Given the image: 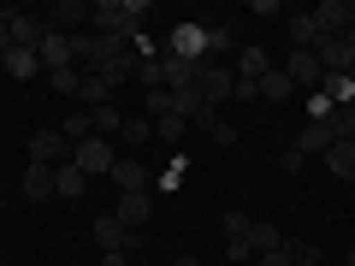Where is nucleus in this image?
I'll return each mask as SVG.
<instances>
[{
  "label": "nucleus",
  "mask_w": 355,
  "mask_h": 266,
  "mask_svg": "<svg viewBox=\"0 0 355 266\" xmlns=\"http://www.w3.org/2000/svg\"><path fill=\"white\" fill-rule=\"evenodd\" d=\"M89 190V177H83V166H53V202H77V195Z\"/></svg>",
  "instance_id": "ddd939ff"
},
{
  "label": "nucleus",
  "mask_w": 355,
  "mask_h": 266,
  "mask_svg": "<svg viewBox=\"0 0 355 266\" xmlns=\"http://www.w3.org/2000/svg\"><path fill=\"white\" fill-rule=\"evenodd\" d=\"M95 136H119V130H125V113H119V107H95Z\"/></svg>",
  "instance_id": "7c9ffc66"
},
{
  "label": "nucleus",
  "mask_w": 355,
  "mask_h": 266,
  "mask_svg": "<svg viewBox=\"0 0 355 266\" xmlns=\"http://www.w3.org/2000/svg\"><path fill=\"white\" fill-rule=\"evenodd\" d=\"M119 142H125V148H142V142H154V118H125Z\"/></svg>",
  "instance_id": "c85d7f7f"
},
{
  "label": "nucleus",
  "mask_w": 355,
  "mask_h": 266,
  "mask_svg": "<svg viewBox=\"0 0 355 266\" xmlns=\"http://www.w3.org/2000/svg\"><path fill=\"white\" fill-rule=\"evenodd\" d=\"M77 83H83V71H77V65H65V71H48V89H53V95H77Z\"/></svg>",
  "instance_id": "473e14b6"
},
{
  "label": "nucleus",
  "mask_w": 355,
  "mask_h": 266,
  "mask_svg": "<svg viewBox=\"0 0 355 266\" xmlns=\"http://www.w3.org/2000/svg\"><path fill=\"white\" fill-rule=\"evenodd\" d=\"M101 266H125V249H119V254H101Z\"/></svg>",
  "instance_id": "79ce46f5"
},
{
  "label": "nucleus",
  "mask_w": 355,
  "mask_h": 266,
  "mask_svg": "<svg viewBox=\"0 0 355 266\" xmlns=\"http://www.w3.org/2000/svg\"><path fill=\"white\" fill-rule=\"evenodd\" d=\"M137 83H142V95H148V89H166V53H142L137 60Z\"/></svg>",
  "instance_id": "5701e85b"
},
{
  "label": "nucleus",
  "mask_w": 355,
  "mask_h": 266,
  "mask_svg": "<svg viewBox=\"0 0 355 266\" xmlns=\"http://www.w3.org/2000/svg\"><path fill=\"white\" fill-rule=\"evenodd\" d=\"M71 166H83V177H113V166H119V142H113V136H89V142H77V148H71Z\"/></svg>",
  "instance_id": "f03ea898"
},
{
  "label": "nucleus",
  "mask_w": 355,
  "mask_h": 266,
  "mask_svg": "<svg viewBox=\"0 0 355 266\" xmlns=\"http://www.w3.org/2000/svg\"><path fill=\"white\" fill-rule=\"evenodd\" d=\"M314 60H320V71H355V53H349V42H343V36H320Z\"/></svg>",
  "instance_id": "9b49d317"
},
{
  "label": "nucleus",
  "mask_w": 355,
  "mask_h": 266,
  "mask_svg": "<svg viewBox=\"0 0 355 266\" xmlns=\"http://www.w3.org/2000/svg\"><path fill=\"white\" fill-rule=\"evenodd\" d=\"M89 231H95L101 254H119V249H125V254H137V242H142V231H125L113 213H95V225H89Z\"/></svg>",
  "instance_id": "423d86ee"
},
{
  "label": "nucleus",
  "mask_w": 355,
  "mask_h": 266,
  "mask_svg": "<svg viewBox=\"0 0 355 266\" xmlns=\"http://www.w3.org/2000/svg\"><path fill=\"white\" fill-rule=\"evenodd\" d=\"M142 18H148V0H95V6H89L95 36H125V42H137Z\"/></svg>",
  "instance_id": "f257e3e1"
},
{
  "label": "nucleus",
  "mask_w": 355,
  "mask_h": 266,
  "mask_svg": "<svg viewBox=\"0 0 355 266\" xmlns=\"http://www.w3.org/2000/svg\"><path fill=\"white\" fill-rule=\"evenodd\" d=\"M24 195L30 202H53V166H42V160L24 166Z\"/></svg>",
  "instance_id": "dca6fc26"
},
{
  "label": "nucleus",
  "mask_w": 355,
  "mask_h": 266,
  "mask_svg": "<svg viewBox=\"0 0 355 266\" xmlns=\"http://www.w3.org/2000/svg\"><path fill=\"white\" fill-rule=\"evenodd\" d=\"M261 266H291V237H284V249H279V254H261Z\"/></svg>",
  "instance_id": "ea45409f"
},
{
  "label": "nucleus",
  "mask_w": 355,
  "mask_h": 266,
  "mask_svg": "<svg viewBox=\"0 0 355 266\" xmlns=\"http://www.w3.org/2000/svg\"><path fill=\"white\" fill-rule=\"evenodd\" d=\"M6 36H12V48H42V36H48V24H42V18H24V12H12V6H6Z\"/></svg>",
  "instance_id": "6e6552de"
},
{
  "label": "nucleus",
  "mask_w": 355,
  "mask_h": 266,
  "mask_svg": "<svg viewBox=\"0 0 355 266\" xmlns=\"http://www.w3.org/2000/svg\"><path fill=\"white\" fill-rule=\"evenodd\" d=\"M343 42H349V53H355V12H349V30H343Z\"/></svg>",
  "instance_id": "37998d69"
},
{
  "label": "nucleus",
  "mask_w": 355,
  "mask_h": 266,
  "mask_svg": "<svg viewBox=\"0 0 355 266\" xmlns=\"http://www.w3.org/2000/svg\"><path fill=\"white\" fill-rule=\"evenodd\" d=\"M249 242H254V260H261V254H279V249H284V231H279V225H254Z\"/></svg>",
  "instance_id": "cd10ccee"
},
{
  "label": "nucleus",
  "mask_w": 355,
  "mask_h": 266,
  "mask_svg": "<svg viewBox=\"0 0 355 266\" xmlns=\"http://www.w3.org/2000/svg\"><path fill=\"white\" fill-rule=\"evenodd\" d=\"M326 130H331V142H355V107H338L326 118Z\"/></svg>",
  "instance_id": "c756f323"
},
{
  "label": "nucleus",
  "mask_w": 355,
  "mask_h": 266,
  "mask_svg": "<svg viewBox=\"0 0 355 266\" xmlns=\"http://www.w3.org/2000/svg\"><path fill=\"white\" fill-rule=\"evenodd\" d=\"M284 30H291V48H302V53H314V48H320V24H314V12H296Z\"/></svg>",
  "instance_id": "412c9836"
},
{
  "label": "nucleus",
  "mask_w": 355,
  "mask_h": 266,
  "mask_svg": "<svg viewBox=\"0 0 355 266\" xmlns=\"http://www.w3.org/2000/svg\"><path fill=\"white\" fill-rule=\"evenodd\" d=\"M343 266H355V249H349V254H343Z\"/></svg>",
  "instance_id": "a18cd8bd"
},
{
  "label": "nucleus",
  "mask_w": 355,
  "mask_h": 266,
  "mask_svg": "<svg viewBox=\"0 0 355 266\" xmlns=\"http://www.w3.org/2000/svg\"><path fill=\"white\" fill-rule=\"evenodd\" d=\"M142 107H148L154 118H166V113H178V101H172V89H148V95H142Z\"/></svg>",
  "instance_id": "f704fd0d"
},
{
  "label": "nucleus",
  "mask_w": 355,
  "mask_h": 266,
  "mask_svg": "<svg viewBox=\"0 0 355 266\" xmlns=\"http://www.w3.org/2000/svg\"><path fill=\"white\" fill-rule=\"evenodd\" d=\"M291 148L302 154V160H308V154H326V148H331V130H326V125H302V136H296Z\"/></svg>",
  "instance_id": "a878e982"
},
{
  "label": "nucleus",
  "mask_w": 355,
  "mask_h": 266,
  "mask_svg": "<svg viewBox=\"0 0 355 266\" xmlns=\"http://www.w3.org/2000/svg\"><path fill=\"white\" fill-rule=\"evenodd\" d=\"M113 184H119V195H154V172H148V160H137V154H119Z\"/></svg>",
  "instance_id": "39448f33"
},
{
  "label": "nucleus",
  "mask_w": 355,
  "mask_h": 266,
  "mask_svg": "<svg viewBox=\"0 0 355 266\" xmlns=\"http://www.w3.org/2000/svg\"><path fill=\"white\" fill-rule=\"evenodd\" d=\"M6 48H12V36H6V18H0V60H6Z\"/></svg>",
  "instance_id": "a19ab883"
},
{
  "label": "nucleus",
  "mask_w": 355,
  "mask_h": 266,
  "mask_svg": "<svg viewBox=\"0 0 355 266\" xmlns=\"http://www.w3.org/2000/svg\"><path fill=\"white\" fill-rule=\"evenodd\" d=\"M291 95H296V83L284 77V65H272V71L261 77V101H272V107H279V101H291Z\"/></svg>",
  "instance_id": "b1692460"
},
{
  "label": "nucleus",
  "mask_w": 355,
  "mask_h": 266,
  "mask_svg": "<svg viewBox=\"0 0 355 266\" xmlns=\"http://www.w3.org/2000/svg\"><path fill=\"white\" fill-rule=\"evenodd\" d=\"M291 266H326L314 242H291Z\"/></svg>",
  "instance_id": "4c0bfd02"
},
{
  "label": "nucleus",
  "mask_w": 355,
  "mask_h": 266,
  "mask_svg": "<svg viewBox=\"0 0 355 266\" xmlns=\"http://www.w3.org/2000/svg\"><path fill=\"white\" fill-rule=\"evenodd\" d=\"M6 77H36L42 71V60H36V48H6Z\"/></svg>",
  "instance_id": "393cba45"
},
{
  "label": "nucleus",
  "mask_w": 355,
  "mask_h": 266,
  "mask_svg": "<svg viewBox=\"0 0 355 266\" xmlns=\"http://www.w3.org/2000/svg\"><path fill=\"white\" fill-rule=\"evenodd\" d=\"M148 213H154V195H119V207H113V219L125 231H142V225H148Z\"/></svg>",
  "instance_id": "f8f14e48"
},
{
  "label": "nucleus",
  "mask_w": 355,
  "mask_h": 266,
  "mask_svg": "<svg viewBox=\"0 0 355 266\" xmlns=\"http://www.w3.org/2000/svg\"><path fill=\"white\" fill-rule=\"evenodd\" d=\"M331 266H343V260H331Z\"/></svg>",
  "instance_id": "09e8293b"
},
{
  "label": "nucleus",
  "mask_w": 355,
  "mask_h": 266,
  "mask_svg": "<svg viewBox=\"0 0 355 266\" xmlns=\"http://www.w3.org/2000/svg\"><path fill=\"white\" fill-rule=\"evenodd\" d=\"M0 77H6V65H0Z\"/></svg>",
  "instance_id": "de8ad7c7"
},
{
  "label": "nucleus",
  "mask_w": 355,
  "mask_h": 266,
  "mask_svg": "<svg viewBox=\"0 0 355 266\" xmlns=\"http://www.w3.org/2000/svg\"><path fill=\"white\" fill-rule=\"evenodd\" d=\"M314 24H320V36H343V30H349V0H320Z\"/></svg>",
  "instance_id": "4468645a"
},
{
  "label": "nucleus",
  "mask_w": 355,
  "mask_h": 266,
  "mask_svg": "<svg viewBox=\"0 0 355 266\" xmlns=\"http://www.w3.org/2000/svg\"><path fill=\"white\" fill-rule=\"evenodd\" d=\"M349 12H355V6H349Z\"/></svg>",
  "instance_id": "8fccbe9b"
},
{
  "label": "nucleus",
  "mask_w": 355,
  "mask_h": 266,
  "mask_svg": "<svg viewBox=\"0 0 355 266\" xmlns=\"http://www.w3.org/2000/svg\"><path fill=\"white\" fill-rule=\"evenodd\" d=\"M349 77H355V71H349Z\"/></svg>",
  "instance_id": "3c124183"
},
{
  "label": "nucleus",
  "mask_w": 355,
  "mask_h": 266,
  "mask_svg": "<svg viewBox=\"0 0 355 266\" xmlns=\"http://www.w3.org/2000/svg\"><path fill=\"white\" fill-rule=\"evenodd\" d=\"M30 160H42V166H65V160H71V142H65L60 130H36V136H30Z\"/></svg>",
  "instance_id": "1a4fd4ad"
},
{
  "label": "nucleus",
  "mask_w": 355,
  "mask_h": 266,
  "mask_svg": "<svg viewBox=\"0 0 355 266\" xmlns=\"http://www.w3.org/2000/svg\"><path fill=\"white\" fill-rule=\"evenodd\" d=\"M36 60H42V71H65V65H77V53H71V36L48 30V36H42V48H36Z\"/></svg>",
  "instance_id": "9d476101"
},
{
  "label": "nucleus",
  "mask_w": 355,
  "mask_h": 266,
  "mask_svg": "<svg viewBox=\"0 0 355 266\" xmlns=\"http://www.w3.org/2000/svg\"><path fill=\"white\" fill-rule=\"evenodd\" d=\"M284 77H291L296 89H308V95H314V89L326 83V71H320V60H314V53H302V48H291V60H284Z\"/></svg>",
  "instance_id": "0eeeda50"
},
{
  "label": "nucleus",
  "mask_w": 355,
  "mask_h": 266,
  "mask_svg": "<svg viewBox=\"0 0 355 266\" xmlns=\"http://www.w3.org/2000/svg\"><path fill=\"white\" fill-rule=\"evenodd\" d=\"M320 95H326L331 107H355V77H349V71H326V83H320Z\"/></svg>",
  "instance_id": "aec40b11"
},
{
  "label": "nucleus",
  "mask_w": 355,
  "mask_h": 266,
  "mask_svg": "<svg viewBox=\"0 0 355 266\" xmlns=\"http://www.w3.org/2000/svg\"><path fill=\"white\" fill-rule=\"evenodd\" d=\"M320 160H326V172H331V177L355 184V142H331V148L320 154Z\"/></svg>",
  "instance_id": "f3484780"
},
{
  "label": "nucleus",
  "mask_w": 355,
  "mask_h": 266,
  "mask_svg": "<svg viewBox=\"0 0 355 266\" xmlns=\"http://www.w3.org/2000/svg\"><path fill=\"white\" fill-rule=\"evenodd\" d=\"M178 266H202V260H196V254H178Z\"/></svg>",
  "instance_id": "c03bdc74"
},
{
  "label": "nucleus",
  "mask_w": 355,
  "mask_h": 266,
  "mask_svg": "<svg viewBox=\"0 0 355 266\" xmlns=\"http://www.w3.org/2000/svg\"><path fill=\"white\" fill-rule=\"evenodd\" d=\"M196 89H202V101L219 113V107L237 95V71H231V65H219V60H202V77H196Z\"/></svg>",
  "instance_id": "20e7f679"
},
{
  "label": "nucleus",
  "mask_w": 355,
  "mask_h": 266,
  "mask_svg": "<svg viewBox=\"0 0 355 266\" xmlns=\"http://www.w3.org/2000/svg\"><path fill=\"white\" fill-rule=\"evenodd\" d=\"M196 77H202V65H190V60H172V53H166V89H172V95L196 89Z\"/></svg>",
  "instance_id": "4be33fe9"
},
{
  "label": "nucleus",
  "mask_w": 355,
  "mask_h": 266,
  "mask_svg": "<svg viewBox=\"0 0 355 266\" xmlns=\"http://www.w3.org/2000/svg\"><path fill=\"white\" fill-rule=\"evenodd\" d=\"M60 136H65V142H71V148H77V142H89V136H95V118H89V113H65Z\"/></svg>",
  "instance_id": "bb28decb"
},
{
  "label": "nucleus",
  "mask_w": 355,
  "mask_h": 266,
  "mask_svg": "<svg viewBox=\"0 0 355 266\" xmlns=\"http://www.w3.org/2000/svg\"><path fill=\"white\" fill-rule=\"evenodd\" d=\"M53 24L48 30H60V36H83V24H89V6H77V0H60V6H53Z\"/></svg>",
  "instance_id": "2eb2a0df"
},
{
  "label": "nucleus",
  "mask_w": 355,
  "mask_h": 266,
  "mask_svg": "<svg viewBox=\"0 0 355 266\" xmlns=\"http://www.w3.org/2000/svg\"><path fill=\"white\" fill-rule=\"evenodd\" d=\"M231 71H237V83H261V77L272 71V60H266L261 48H243V53H237V65H231Z\"/></svg>",
  "instance_id": "6ab92c4d"
},
{
  "label": "nucleus",
  "mask_w": 355,
  "mask_h": 266,
  "mask_svg": "<svg viewBox=\"0 0 355 266\" xmlns=\"http://www.w3.org/2000/svg\"><path fill=\"white\" fill-rule=\"evenodd\" d=\"M166 53H172V60L202 65V60H207V24H196V18H178L172 36H166Z\"/></svg>",
  "instance_id": "7ed1b4c3"
},
{
  "label": "nucleus",
  "mask_w": 355,
  "mask_h": 266,
  "mask_svg": "<svg viewBox=\"0 0 355 266\" xmlns=\"http://www.w3.org/2000/svg\"><path fill=\"white\" fill-rule=\"evenodd\" d=\"M77 101L95 113V107H113V83L107 77H95V71H83V83H77Z\"/></svg>",
  "instance_id": "a211bd4d"
},
{
  "label": "nucleus",
  "mask_w": 355,
  "mask_h": 266,
  "mask_svg": "<svg viewBox=\"0 0 355 266\" xmlns=\"http://www.w3.org/2000/svg\"><path fill=\"white\" fill-rule=\"evenodd\" d=\"M231 24H207V60H219V53H231Z\"/></svg>",
  "instance_id": "72a5a7b5"
},
{
  "label": "nucleus",
  "mask_w": 355,
  "mask_h": 266,
  "mask_svg": "<svg viewBox=\"0 0 355 266\" xmlns=\"http://www.w3.org/2000/svg\"><path fill=\"white\" fill-rule=\"evenodd\" d=\"M254 237V231H249ZM249 237H225V260H254V242Z\"/></svg>",
  "instance_id": "e433bc0d"
},
{
  "label": "nucleus",
  "mask_w": 355,
  "mask_h": 266,
  "mask_svg": "<svg viewBox=\"0 0 355 266\" xmlns=\"http://www.w3.org/2000/svg\"><path fill=\"white\" fill-rule=\"evenodd\" d=\"M184 130H190V118H184V113H166V118H154V136H160V142H178Z\"/></svg>",
  "instance_id": "2f4dec72"
},
{
  "label": "nucleus",
  "mask_w": 355,
  "mask_h": 266,
  "mask_svg": "<svg viewBox=\"0 0 355 266\" xmlns=\"http://www.w3.org/2000/svg\"><path fill=\"white\" fill-rule=\"evenodd\" d=\"M0 213H6V195H0Z\"/></svg>",
  "instance_id": "49530a36"
},
{
  "label": "nucleus",
  "mask_w": 355,
  "mask_h": 266,
  "mask_svg": "<svg viewBox=\"0 0 355 266\" xmlns=\"http://www.w3.org/2000/svg\"><path fill=\"white\" fill-rule=\"evenodd\" d=\"M302 166H308V160H302V154H296V148H284V154H279V172H284V177H296V172H302Z\"/></svg>",
  "instance_id": "58836bf2"
},
{
  "label": "nucleus",
  "mask_w": 355,
  "mask_h": 266,
  "mask_svg": "<svg viewBox=\"0 0 355 266\" xmlns=\"http://www.w3.org/2000/svg\"><path fill=\"white\" fill-rule=\"evenodd\" d=\"M249 231H254V219L237 213V207H225V237H249Z\"/></svg>",
  "instance_id": "c9c22d12"
}]
</instances>
